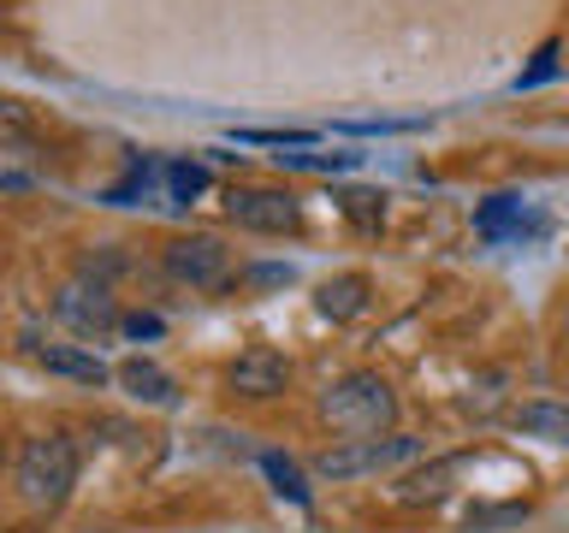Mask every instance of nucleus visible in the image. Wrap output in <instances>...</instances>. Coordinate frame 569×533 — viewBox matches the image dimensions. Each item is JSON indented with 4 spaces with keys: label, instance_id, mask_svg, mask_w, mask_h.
<instances>
[{
    "label": "nucleus",
    "instance_id": "obj_1",
    "mask_svg": "<svg viewBox=\"0 0 569 533\" xmlns=\"http://www.w3.org/2000/svg\"><path fill=\"white\" fill-rule=\"evenodd\" d=\"M78 486V444L66 433H36L18 451V492L30 510H60Z\"/></svg>",
    "mask_w": 569,
    "mask_h": 533
},
{
    "label": "nucleus",
    "instance_id": "obj_2",
    "mask_svg": "<svg viewBox=\"0 0 569 533\" xmlns=\"http://www.w3.org/2000/svg\"><path fill=\"white\" fill-rule=\"evenodd\" d=\"M320 415L327 426L350 439H380L391 433V421H398V398H391V385L380 373H350V380H338L327 398H320Z\"/></svg>",
    "mask_w": 569,
    "mask_h": 533
},
{
    "label": "nucleus",
    "instance_id": "obj_3",
    "mask_svg": "<svg viewBox=\"0 0 569 533\" xmlns=\"http://www.w3.org/2000/svg\"><path fill=\"white\" fill-rule=\"evenodd\" d=\"M421 456V439L409 433H391V439H350V444H332V451L315 456V474L320 480H356V474H380V469H398V462Z\"/></svg>",
    "mask_w": 569,
    "mask_h": 533
},
{
    "label": "nucleus",
    "instance_id": "obj_4",
    "mask_svg": "<svg viewBox=\"0 0 569 533\" xmlns=\"http://www.w3.org/2000/svg\"><path fill=\"white\" fill-rule=\"evenodd\" d=\"M226 220L243 231H267V238H284V231L302 225V202L291 190H261V184H238L226 190Z\"/></svg>",
    "mask_w": 569,
    "mask_h": 533
},
{
    "label": "nucleus",
    "instance_id": "obj_5",
    "mask_svg": "<svg viewBox=\"0 0 569 533\" xmlns=\"http://www.w3.org/2000/svg\"><path fill=\"white\" fill-rule=\"evenodd\" d=\"M53 314H60V326H71L78 338H107V332H119V302L113 291H107L101 279H71L60 284V296H53Z\"/></svg>",
    "mask_w": 569,
    "mask_h": 533
},
{
    "label": "nucleus",
    "instance_id": "obj_6",
    "mask_svg": "<svg viewBox=\"0 0 569 533\" xmlns=\"http://www.w3.org/2000/svg\"><path fill=\"white\" fill-rule=\"evenodd\" d=\"M167 273L190 291H226L231 284V249L220 238H172L167 243Z\"/></svg>",
    "mask_w": 569,
    "mask_h": 533
},
{
    "label": "nucleus",
    "instance_id": "obj_7",
    "mask_svg": "<svg viewBox=\"0 0 569 533\" xmlns=\"http://www.w3.org/2000/svg\"><path fill=\"white\" fill-rule=\"evenodd\" d=\"M226 385L238 391V398H279V391L291 385V362H284L279 350L256 344V350H243L238 362L226 368Z\"/></svg>",
    "mask_w": 569,
    "mask_h": 533
},
{
    "label": "nucleus",
    "instance_id": "obj_8",
    "mask_svg": "<svg viewBox=\"0 0 569 533\" xmlns=\"http://www.w3.org/2000/svg\"><path fill=\"white\" fill-rule=\"evenodd\" d=\"M475 231L487 243H522V238H546L551 220H546V213H528L516 195H492V202H480Z\"/></svg>",
    "mask_w": 569,
    "mask_h": 533
},
{
    "label": "nucleus",
    "instance_id": "obj_9",
    "mask_svg": "<svg viewBox=\"0 0 569 533\" xmlns=\"http://www.w3.org/2000/svg\"><path fill=\"white\" fill-rule=\"evenodd\" d=\"M113 380L131 391L137 403H160V409H172L178 403V385H172V373L167 368H154V362H142V355H131V362H119L113 368Z\"/></svg>",
    "mask_w": 569,
    "mask_h": 533
},
{
    "label": "nucleus",
    "instance_id": "obj_10",
    "mask_svg": "<svg viewBox=\"0 0 569 533\" xmlns=\"http://www.w3.org/2000/svg\"><path fill=\"white\" fill-rule=\"evenodd\" d=\"M42 368L60 373V380H78V385H107V380H113V368H107L96 350H78V344H53V350H42Z\"/></svg>",
    "mask_w": 569,
    "mask_h": 533
},
{
    "label": "nucleus",
    "instance_id": "obj_11",
    "mask_svg": "<svg viewBox=\"0 0 569 533\" xmlns=\"http://www.w3.org/2000/svg\"><path fill=\"white\" fill-rule=\"evenodd\" d=\"M368 291H373V284L362 273H338V279L320 284L315 302H320V314H327V320H356V314L368 309Z\"/></svg>",
    "mask_w": 569,
    "mask_h": 533
},
{
    "label": "nucleus",
    "instance_id": "obj_12",
    "mask_svg": "<svg viewBox=\"0 0 569 533\" xmlns=\"http://www.w3.org/2000/svg\"><path fill=\"white\" fill-rule=\"evenodd\" d=\"M516 433H528V439H546V444H569V409L563 403H522L516 409Z\"/></svg>",
    "mask_w": 569,
    "mask_h": 533
},
{
    "label": "nucleus",
    "instance_id": "obj_13",
    "mask_svg": "<svg viewBox=\"0 0 569 533\" xmlns=\"http://www.w3.org/2000/svg\"><path fill=\"white\" fill-rule=\"evenodd\" d=\"M451 474H457V462H427V469L403 474L398 480V504H433V497L451 492Z\"/></svg>",
    "mask_w": 569,
    "mask_h": 533
},
{
    "label": "nucleus",
    "instance_id": "obj_14",
    "mask_svg": "<svg viewBox=\"0 0 569 533\" xmlns=\"http://www.w3.org/2000/svg\"><path fill=\"white\" fill-rule=\"evenodd\" d=\"M533 504H475L462 515V533H498V527H522Z\"/></svg>",
    "mask_w": 569,
    "mask_h": 533
},
{
    "label": "nucleus",
    "instance_id": "obj_15",
    "mask_svg": "<svg viewBox=\"0 0 569 533\" xmlns=\"http://www.w3.org/2000/svg\"><path fill=\"white\" fill-rule=\"evenodd\" d=\"M160 178H167L172 202H196V195L208 190V167H196V160H167V167H160Z\"/></svg>",
    "mask_w": 569,
    "mask_h": 533
},
{
    "label": "nucleus",
    "instance_id": "obj_16",
    "mask_svg": "<svg viewBox=\"0 0 569 533\" xmlns=\"http://www.w3.org/2000/svg\"><path fill=\"white\" fill-rule=\"evenodd\" d=\"M30 137H36L30 107H24V101H12V95H0V149H24Z\"/></svg>",
    "mask_w": 569,
    "mask_h": 533
},
{
    "label": "nucleus",
    "instance_id": "obj_17",
    "mask_svg": "<svg viewBox=\"0 0 569 533\" xmlns=\"http://www.w3.org/2000/svg\"><path fill=\"white\" fill-rule=\"evenodd\" d=\"M261 469H267V480H273V492H279V497H291V504H309V486H302V474H297V462H291V456L267 451V456H261Z\"/></svg>",
    "mask_w": 569,
    "mask_h": 533
},
{
    "label": "nucleus",
    "instance_id": "obj_18",
    "mask_svg": "<svg viewBox=\"0 0 569 533\" xmlns=\"http://www.w3.org/2000/svg\"><path fill=\"white\" fill-rule=\"evenodd\" d=\"M345 213H350V220L362 225V231H380V220H386V202H380L373 190H350V195H345Z\"/></svg>",
    "mask_w": 569,
    "mask_h": 533
},
{
    "label": "nucleus",
    "instance_id": "obj_19",
    "mask_svg": "<svg viewBox=\"0 0 569 533\" xmlns=\"http://www.w3.org/2000/svg\"><path fill=\"white\" fill-rule=\"evenodd\" d=\"M362 154H279V167H297V172H350Z\"/></svg>",
    "mask_w": 569,
    "mask_h": 533
},
{
    "label": "nucleus",
    "instance_id": "obj_20",
    "mask_svg": "<svg viewBox=\"0 0 569 533\" xmlns=\"http://www.w3.org/2000/svg\"><path fill=\"white\" fill-rule=\"evenodd\" d=\"M551 71H558V42H546L540 53H533V66L522 71V78H516V89H533V83H546Z\"/></svg>",
    "mask_w": 569,
    "mask_h": 533
},
{
    "label": "nucleus",
    "instance_id": "obj_21",
    "mask_svg": "<svg viewBox=\"0 0 569 533\" xmlns=\"http://www.w3.org/2000/svg\"><path fill=\"white\" fill-rule=\"evenodd\" d=\"M119 326L131 332V338H160V314H124Z\"/></svg>",
    "mask_w": 569,
    "mask_h": 533
},
{
    "label": "nucleus",
    "instance_id": "obj_22",
    "mask_svg": "<svg viewBox=\"0 0 569 533\" xmlns=\"http://www.w3.org/2000/svg\"><path fill=\"white\" fill-rule=\"evenodd\" d=\"M291 266H249V284H291Z\"/></svg>",
    "mask_w": 569,
    "mask_h": 533
},
{
    "label": "nucleus",
    "instance_id": "obj_23",
    "mask_svg": "<svg viewBox=\"0 0 569 533\" xmlns=\"http://www.w3.org/2000/svg\"><path fill=\"white\" fill-rule=\"evenodd\" d=\"M0 456H7V444H0Z\"/></svg>",
    "mask_w": 569,
    "mask_h": 533
},
{
    "label": "nucleus",
    "instance_id": "obj_24",
    "mask_svg": "<svg viewBox=\"0 0 569 533\" xmlns=\"http://www.w3.org/2000/svg\"><path fill=\"white\" fill-rule=\"evenodd\" d=\"M563 332H569V320H563Z\"/></svg>",
    "mask_w": 569,
    "mask_h": 533
}]
</instances>
